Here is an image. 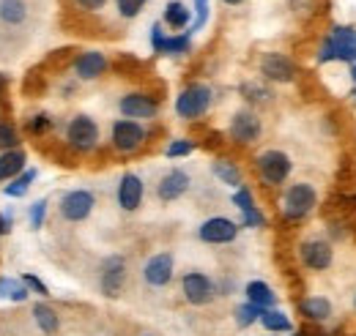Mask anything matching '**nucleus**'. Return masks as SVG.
<instances>
[{"instance_id": "nucleus-1", "label": "nucleus", "mask_w": 356, "mask_h": 336, "mask_svg": "<svg viewBox=\"0 0 356 336\" xmlns=\"http://www.w3.org/2000/svg\"><path fill=\"white\" fill-rule=\"evenodd\" d=\"M318 60H321V63H329V60H346V63H354L356 60V31L354 28H334L332 36L321 44Z\"/></svg>"}, {"instance_id": "nucleus-2", "label": "nucleus", "mask_w": 356, "mask_h": 336, "mask_svg": "<svg viewBox=\"0 0 356 336\" xmlns=\"http://www.w3.org/2000/svg\"><path fill=\"white\" fill-rule=\"evenodd\" d=\"M209 107H211V87L209 85H189V87L181 90V96L176 99V112L186 121L200 118Z\"/></svg>"}, {"instance_id": "nucleus-3", "label": "nucleus", "mask_w": 356, "mask_h": 336, "mask_svg": "<svg viewBox=\"0 0 356 336\" xmlns=\"http://www.w3.org/2000/svg\"><path fill=\"white\" fill-rule=\"evenodd\" d=\"M315 203H318V194L310 183H293L282 197V213H285V219L299 221L315 208Z\"/></svg>"}, {"instance_id": "nucleus-4", "label": "nucleus", "mask_w": 356, "mask_h": 336, "mask_svg": "<svg viewBox=\"0 0 356 336\" xmlns=\"http://www.w3.org/2000/svg\"><path fill=\"white\" fill-rule=\"evenodd\" d=\"M66 140H69V145L74 148V151H93L96 148V142H99V126L90 121L88 115H77L69 128H66Z\"/></svg>"}, {"instance_id": "nucleus-5", "label": "nucleus", "mask_w": 356, "mask_h": 336, "mask_svg": "<svg viewBox=\"0 0 356 336\" xmlns=\"http://www.w3.org/2000/svg\"><path fill=\"white\" fill-rule=\"evenodd\" d=\"M258 169H261V178L268 186H277L291 175V159L282 151H266L258 156Z\"/></svg>"}, {"instance_id": "nucleus-6", "label": "nucleus", "mask_w": 356, "mask_h": 336, "mask_svg": "<svg viewBox=\"0 0 356 336\" xmlns=\"http://www.w3.org/2000/svg\"><path fill=\"white\" fill-rule=\"evenodd\" d=\"M93 205H96V200H93L90 192H86V189H74V192L63 194V200H60V216L69 219V221H83V219H88L90 216Z\"/></svg>"}, {"instance_id": "nucleus-7", "label": "nucleus", "mask_w": 356, "mask_h": 336, "mask_svg": "<svg viewBox=\"0 0 356 336\" xmlns=\"http://www.w3.org/2000/svg\"><path fill=\"white\" fill-rule=\"evenodd\" d=\"M200 241L206 244H230L236 235H238V224L225 219V216H214V219H206L197 230Z\"/></svg>"}, {"instance_id": "nucleus-8", "label": "nucleus", "mask_w": 356, "mask_h": 336, "mask_svg": "<svg viewBox=\"0 0 356 336\" xmlns=\"http://www.w3.org/2000/svg\"><path fill=\"white\" fill-rule=\"evenodd\" d=\"M181 290H184V298H186L189 303L203 306V303H209V301L214 298V282H211L206 274L192 271V274H186V276H184Z\"/></svg>"}, {"instance_id": "nucleus-9", "label": "nucleus", "mask_w": 356, "mask_h": 336, "mask_svg": "<svg viewBox=\"0 0 356 336\" xmlns=\"http://www.w3.org/2000/svg\"><path fill=\"white\" fill-rule=\"evenodd\" d=\"M145 140V128L140 126L137 121H115L113 124V145L124 153H132L143 145Z\"/></svg>"}, {"instance_id": "nucleus-10", "label": "nucleus", "mask_w": 356, "mask_h": 336, "mask_svg": "<svg viewBox=\"0 0 356 336\" xmlns=\"http://www.w3.org/2000/svg\"><path fill=\"white\" fill-rule=\"evenodd\" d=\"M124 279H127V262L124 257H107L104 265H102V293L115 298L124 287Z\"/></svg>"}, {"instance_id": "nucleus-11", "label": "nucleus", "mask_w": 356, "mask_h": 336, "mask_svg": "<svg viewBox=\"0 0 356 336\" xmlns=\"http://www.w3.org/2000/svg\"><path fill=\"white\" fill-rule=\"evenodd\" d=\"M143 276L151 287H165L170 279H173V254L162 252V254H154L145 268H143Z\"/></svg>"}, {"instance_id": "nucleus-12", "label": "nucleus", "mask_w": 356, "mask_h": 336, "mask_svg": "<svg viewBox=\"0 0 356 336\" xmlns=\"http://www.w3.org/2000/svg\"><path fill=\"white\" fill-rule=\"evenodd\" d=\"M302 262L312 268V271H326L329 265H332V260H334V252H332V244H326V241H305L302 244Z\"/></svg>"}, {"instance_id": "nucleus-13", "label": "nucleus", "mask_w": 356, "mask_h": 336, "mask_svg": "<svg viewBox=\"0 0 356 336\" xmlns=\"http://www.w3.org/2000/svg\"><path fill=\"white\" fill-rule=\"evenodd\" d=\"M230 137L241 145L247 142H255L261 137V121L255 112H236L233 121H230Z\"/></svg>"}, {"instance_id": "nucleus-14", "label": "nucleus", "mask_w": 356, "mask_h": 336, "mask_svg": "<svg viewBox=\"0 0 356 336\" xmlns=\"http://www.w3.org/2000/svg\"><path fill=\"white\" fill-rule=\"evenodd\" d=\"M261 72H264V77L271 80V83H291V80L296 77L293 63H291L285 55H280V52H271V55L264 58Z\"/></svg>"}, {"instance_id": "nucleus-15", "label": "nucleus", "mask_w": 356, "mask_h": 336, "mask_svg": "<svg viewBox=\"0 0 356 336\" xmlns=\"http://www.w3.org/2000/svg\"><path fill=\"white\" fill-rule=\"evenodd\" d=\"M118 110H121V115L129 118V121H132V118H154V115H156V101H154L151 96H145V93H129V96L121 99Z\"/></svg>"}, {"instance_id": "nucleus-16", "label": "nucleus", "mask_w": 356, "mask_h": 336, "mask_svg": "<svg viewBox=\"0 0 356 336\" xmlns=\"http://www.w3.org/2000/svg\"><path fill=\"white\" fill-rule=\"evenodd\" d=\"M143 192H145V186H143L140 175L127 172L121 178V183H118V205L124 210H137L140 203H143Z\"/></svg>"}, {"instance_id": "nucleus-17", "label": "nucleus", "mask_w": 356, "mask_h": 336, "mask_svg": "<svg viewBox=\"0 0 356 336\" xmlns=\"http://www.w3.org/2000/svg\"><path fill=\"white\" fill-rule=\"evenodd\" d=\"M186 189H189V175H186L184 169H170V172L159 180L156 194H159L162 203H173V200H178Z\"/></svg>"}, {"instance_id": "nucleus-18", "label": "nucleus", "mask_w": 356, "mask_h": 336, "mask_svg": "<svg viewBox=\"0 0 356 336\" xmlns=\"http://www.w3.org/2000/svg\"><path fill=\"white\" fill-rule=\"evenodd\" d=\"M104 69H107V58L102 52H83L74 60V72L80 80H96L104 74Z\"/></svg>"}, {"instance_id": "nucleus-19", "label": "nucleus", "mask_w": 356, "mask_h": 336, "mask_svg": "<svg viewBox=\"0 0 356 336\" xmlns=\"http://www.w3.org/2000/svg\"><path fill=\"white\" fill-rule=\"evenodd\" d=\"M299 309H302V314H305L307 320H326V317L332 314V303H329V298H321V295L305 298Z\"/></svg>"}, {"instance_id": "nucleus-20", "label": "nucleus", "mask_w": 356, "mask_h": 336, "mask_svg": "<svg viewBox=\"0 0 356 336\" xmlns=\"http://www.w3.org/2000/svg\"><path fill=\"white\" fill-rule=\"evenodd\" d=\"M25 17H28L25 0H0V19L6 25H19L25 22Z\"/></svg>"}, {"instance_id": "nucleus-21", "label": "nucleus", "mask_w": 356, "mask_h": 336, "mask_svg": "<svg viewBox=\"0 0 356 336\" xmlns=\"http://www.w3.org/2000/svg\"><path fill=\"white\" fill-rule=\"evenodd\" d=\"M25 167V153L22 151H6L3 156H0V180H6V178H14L17 172H22Z\"/></svg>"}, {"instance_id": "nucleus-22", "label": "nucleus", "mask_w": 356, "mask_h": 336, "mask_svg": "<svg viewBox=\"0 0 356 336\" xmlns=\"http://www.w3.org/2000/svg\"><path fill=\"white\" fill-rule=\"evenodd\" d=\"M247 301L261 306V309H271L274 306V293L266 282H250L247 285Z\"/></svg>"}, {"instance_id": "nucleus-23", "label": "nucleus", "mask_w": 356, "mask_h": 336, "mask_svg": "<svg viewBox=\"0 0 356 336\" xmlns=\"http://www.w3.org/2000/svg\"><path fill=\"white\" fill-rule=\"evenodd\" d=\"M33 317H36V323H39V328L44 331V334H58V328H60V323H58V314H55V309L52 306H47V303H36L33 306Z\"/></svg>"}, {"instance_id": "nucleus-24", "label": "nucleus", "mask_w": 356, "mask_h": 336, "mask_svg": "<svg viewBox=\"0 0 356 336\" xmlns=\"http://www.w3.org/2000/svg\"><path fill=\"white\" fill-rule=\"evenodd\" d=\"M189 8L184 6V3H178V0H173V3H168V8H165V22L170 25V28H176V31H184L186 25H189Z\"/></svg>"}, {"instance_id": "nucleus-25", "label": "nucleus", "mask_w": 356, "mask_h": 336, "mask_svg": "<svg viewBox=\"0 0 356 336\" xmlns=\"http://www.w3.org/2000/svg\"><path fill=\"white\" fill-rule=\"evenodd\" d=\"M261 323H264V328H266V331H277V334L291 331V320H288V317H285L280 309H264Z\"/></svg>"}, {"instance_id": "nucleus-26", "label": "nucleus", "mask_w": 356, "mask_h": 336, "mask_svg": "<svg viewBox=\"0 0 356 336\" xmlns=\"http://www.w3.org/2000/svg\"><path fill=\"white\" fill-rule=\"evenodd\" d=\"M214 175H217L222 183H227V186H238V183H241V172H238V167H236L233 162H225V159L214 162Z\"/></svg>"}, {"instance_id": "nucleus-27", "label": "nucleus", "mask_w": 356, "mask_h": 336, "mask_svg": "<svg viewBox=\"0 0 356 336\" xmlns=\"http://www.w3.org/2000/svg\"><path fill=\"white\" fill-rule=\"evenodd\" d=\"M0 298H11V301H25L28 298V287L25 282H17V279H0Z\"/></svg>"}, {"instance_id": "nucleus-28", "label": "nucleus", "mask_w": 356, "mask_h": 336, "mask_svg": "<svg viewBox=\"0 0 356 336\" xmlns=\"http://www.w3.org/2000/svg\"><path fill=\"white\" fill-rule=\"evenodd\" d=\"M261 314H264V309L247 301V303H241V306L236 309V323H238L241 328H247V326H252L255 320H261Z\"/></svg>"}, {"instance_id": "nucleus-29", "label": "nucleus", "mask_w": 356, "mask_h": 336, "mask_svg": "<svg viewBox=\"0 0 356 336\" xmlns=\"http://www.w3.org/2000/svg\"><path fill=\"white\" fill-rule=\"evenodd\" d=\"M33 180H36V169H25L14 183H8V186H6V194H8V197H22Z\"/></svg>"}, {"instance_id": "nucleus-30", "label": "nucleus", "mask_w": 356, "mask_h": 336, "mask_svg": "<svg viewBox=\"0 0 356 336\" xmlns=\"http://www.w3.org/2000/svg\"><path fill=\"white\" fill-rule=\"evenodd\" d=\"M189 49V36H165L156 52H168V55H184Z\"/></svg>"}, {"instance_id": "nucleus-31", "label": "nucleus", "mask_w": 356, "mask_h": 336, "mask_svg": "<svg viewBox=\"0 0 356 336\" xmlns=\"http://www.w3.org/2000/svg\"><path fill=\"white\" fill-rule=\"evenodd\" d=\"M17 145V128L11 126L8 121H0V148L3 151H14Z\"/></svg>"}, {"instance_id": "nucleus-32", "label": "nucleus", "mask_w": 356, "mask_h": 336, "mask_svg": "<svg viewBox=\"0 0 356 336\" xmlns=\"http://www.w3.org/2000/svg\"><path fill=\"white\" fill-rule=\"evenodd\" d=\"M115 6H118V14H121V17L132 19V17H137V14L143 11L145 0H115Z\"/></svg>"}, {"instance_id": "nucleus-33", "label": "nucleus", "mask_w": 356, "mask_h": 336, "mask_svg": "<svg viewBox=\"0 0 356 336\" xmlns=\"http://www.w3.org/2000/svg\"><path fill=\"white\" fill-rule=\"evenodd\" d=\"M233 205L241 210V213H247V210L255 208V203H252V194H250V189H238V192L233 194Z\"/></svg>"}, {"instance_id": "nucleus-34", "label": "nucleus", "mask_w": 356, "mask_h": 336, "mask_svg": "<svg viewBox=\"0 0 356 336\" xmlns=\"http://www.w3.org/2000/svg\"><path fill=\"white\" fill-rule=\"evenodd\" d=\"M192 148H195V145H192L189 140H176V142H170V145H168V151H165V153H168L170 159H176V156H186V153H192Z\"/></svg>"}, {"instance_id": "nucleus-35", "label": "nucleus", "mask_w": 356, "mask_h": 336, "mask_svg": "<svg viewBox=\"0 0 356 336\" xmlns=\"http://www.w3.org/2000/svg\"><path fill=\"white\" fill-rule=\"evenodd\" d=\"M44 213H47V200H36L33 205H31V227H42L44 224Z\"/></svg>"}, {"instance_id": "nucleus-36", "label": "nucleus", "mask_w": 356, "mask_h": 336, "mask_svg": "<svg viewBox=\"0 0 356 336\" xmlns=\"http://www.w3.org/2000/svg\"><path fill=\"white\" fill-rule=\"evenodd\" d=\"M195 8H197V19H195L192 31H200L206 25V19H209V0H195Z\"/></svg>"}, {"instance_id": "nucleus-37", "label": "nucleus", "mask_w": 356, "mask_h": 336, "mask_svg": "<svg viewBox=\"0 0 356 336\" xmlns=\"http://www.w3.org/2000/svg\"><path fill=\"white\" fill-rule=\"evenodd\" d=\"M49 126H52V118H49V115H44V112L28 121V128H31L33 134H42V131H47V128H49Z\"/></svg>"}, {"instance_id": "nucleus-38", "label": "nucleus", "mask_w": 356, "mask_h": 336, "mask_svg": "<svg viewBox=\"0 0 356 336\" xmlns=\"http://www.w3.org/2000/svg\"><path fill=\"white\" fill-rule=\"evenodd\" d=\"M22 282H25V287H28V290H36L39 295H49L47 293V285L42 282V279H36L33 274H25V276H22Z\"/></svg>"}, {"instance_id": "nucleus-39", "label": "nucleus", "mask_w": 356, "mask_h": 336, "mask_svg": "<svg viewBox=\"0 0 356 336\" xmlns=\"http://www.w3.org/2000/svg\"><path fill=\"white\" fill-rule=\"evenodd\" d=\"M264 221H266V219H264V213H261L258 208H252L244 213V224H247V227H264Z\"/></svg>"}, {"instance_id": "nucleus-40", "label": "nucleus", "mask_w": 356, "mask_h": 336, "mask_svg": "<svg viewBox=\"0 0 356 336\" xmlns=\"http://www.w3.org/2000/svg\"><path fill=\"white\" fill-rule=\"evenodd\" d=\"M74 3H77L80 8H86V11H99V8H102L107 0H74Z\"/></svg>"}, {"instance_id": "nucleus-41", "label": "nucleus", "mask_w": 356, "mask_h": 336, "mask_svg": "<svg viewBox=\"0 0 356 336\" xmlns=\"http://www.w3.org/2000/svg\"><path fill=\"white\" fill-rule=\"evenodd\" d=\"M162 39H165L162 28H159V25H154V28H151V44H154V49H159V44H162Z\"/></svg>"}, {"instance_id": "nucleus-42", "label": "nucleus", "mask_w": 356, "mask_h": 336, "mask_svg": "<svg viewBox=\"0 0 356 336\" xmlns=\"http://www.w3.org/2000/svg\"><path fill=\"white\" fill-rule=\"evenodd\" d=\"M11 230V216H0V233H8Z\"/></svg>"}, {"instance_id": "nucleus-43", "label": "nucleus", "mask_w": 356, "mask_h": 336, "mask_svg": "<svg viewBox=\"0 0 356 336\" xmlns=\"http://www.w3.org/2000/svg\"><path fill=\"white\" fill-rule=\"evenodd\" d=\"M227 6H238V3H244V0H225Z\"/></svg>"}, {"instance_id": "nucleus-44", "label": "nucleus", "mask_w": 356, "mask_h": 336, "mask_svg": "<svg viewBox=\"0 0 356 336\" xmlns=\"http://www.w3.org/2000/svg\"><path fill=\"white\" fill-rule=\"evenodd\" d=\"M351 77H354V83H356V63H354V69H351Z\"/></svg>"}, {"instance_id": "nucleus-45", "label": "nucleus", "mask_w": 356, "mask_h": 336, "mask_svg": "<svg viewBox=\"0 0 356 336\" xmlns=\"http://www.w3.org/2000/svg\"><path fill=\"white\" fill-rule=\"evenodd\" d=\"M3 85H6V77H3V74H0V87H3Z\"/></svg>"}, {"instance_id": "nucleus-46", "label": "nucleus", "mask_w": 356, "mask_h": 336, "mask_svg": "<svg viewBox=\"0 0 356 336\" xmlns=\"http://www.w3.org/2000/svg\"><path fill=\"white\" fill-rule=\"evenodd\" d=\"M351 96H354V101H356V87H354V90H351Z\"/></svg>"}, {"instance_id": "nucleus-47", "label": "nucleus", "mask_w": 356, "mask_h": 336, "mask_svg": "<svg viewBox=\"0 0 356 336\" xmlns=\"http://www.w3.org/2000/svg\"><path fill=\"white\" fill-rule=\"evenodd\" d=\"M296 336H310V334H305V331H299V334H296Z\"/></svg>"}, {"instance_id": "nucleus-48", "label": "nucleus", "mask_w": 356, "mask_h": 336, "mask_svg": "<svg viewBox=\"0 0 356 336\" xmlns=\"http://www.w3.org/2000/svg\"><path fill=\"white\" fill-rule=\"evenodd\" d=\"M354 303H356V301H354Z\"/></svg>"}]
</instances>
